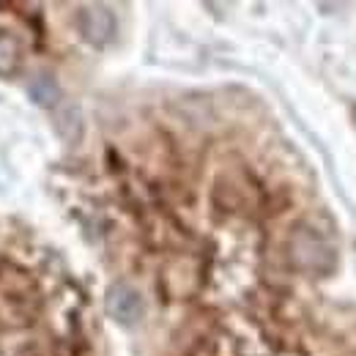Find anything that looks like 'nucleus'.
<instances>
[{"label":"nucleus","instance_id":"obj_1","mask_svg":"<svg viewBox=\"0 0 356 356\" xmlns=\"http://www.w3.org/2000/svg\"><path fill=\"white\" fill-rule=\"evenodd\" d=\"M104 307H107V315L121 326H137L143 321V315H145L143 296L127 282L110 285V291L104 296Z\"/></svg>","mask_w":356,"mask_h":356},{"label":"nucleus","instance_id":"obj_5","mask_svg":"<svg viewBox=\"0 0 356 356\" xmlns=\"http://www.w3.org/2000/svg\"><path fill=\"white\" fill-rule=\"evenodd\" d=\"M28 90H31V99H33L36 104H42V107H55L58 99H60V90H58L52 77H39V80H33Z\"/></svg>","mask_w":356,"mask_h":356},{"label":"nucleus","instance_id":"obj_4","mask_svg":"<svg viewBox=\"0 0 356 356\" xmlns=\"http://www.w3.org/2000/svg\"><path fill=\"white\" fill-rule=\"evenodd\" d=\"M22 52H19V42L8 33H0V77H14L19 69Z\"/></svg>","mask_w":356,"mask_h":356},{"label":"nucleus","instance_id":"obj_2","mask_svg":"<svg viewBox=\"0 0 356 356\" xmlns=\"http://www.w3.org/2000/svg\"><path fill=\"white\" fill-rule=\"evenodd\" d=\"M77 25H80L83 39L93 47L110 44L113 36H115V14L107 6H86V8H80Z\"/></svg>","mask_w":356,"mask_h":356},{"label":"nucleus","instance_id":"obj_3","mask_svg":"<svg viewBox=\"0 0 356 356\" xmlns=\"http://www.w3.org/2000/svg\"><path fill=\"white\" fill-rule=\"evenodd\" d=\"M293 250H296V264H302V266L307 268H329L334 264V255H332V250L323 244V238L318 236V233H312V230H302V233H296V238H293Z\"/></svg>","mask_w":356,"mask_h":356}]
</instances>
